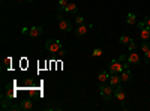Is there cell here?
Masks as SVG:
<instances>
[{
	"label": "cell",
	"mask_w": 150,
	"mask_h": 111,
	"mask_svg": "<svg viewBox=\"0 0 150 111\" xmlns=\"http://www.w3.org/2000/svg\"><path fill=\"white\" fill-rule=\"evenodd\" d=\"M93 26V24L90 23V24H80V26L77 27V29H74V33H75V36H78V38H81V36H84L86 33H87V30H89L90 27Z\"/></svg>",
	"instance_id": "cell-6"
},
{
	"label": "cell",
	"mask_w": 150,
	"mask_h": 111,
	"mask_svg": "<svg viewBox=\"0 0 150 111\" xmlns=\"http://www.w3.org/2000/svg\"><path fill=\"white\" fill-rule=\"evenodd\" d=\"M57 23H59V29L62 32H71L72 30L71 21H68L63 15H62V12H59V14H57Z\"/></svg>",
	"instance_id": "cell-3"
},
{
	"label": "cell",
	"mask_w": 150,
	"mask_h": 111,
	"mask_svg": "<svg viewBox=\"0 0 150 111\" xmlns=\"http://www.w3.org/2000/svg\"><path fill=\"white\" fill-rule=\"evenodd\" d=\"M120 78H122V83H129L132 80V72L129 69H123L120 72Z\"/></svg>",
	"instance_id": "cell-9"
},
{
	"label": "cell",
	"mask_w": 150,
	"mask_h": 111,
	"mask_svg": "<svg viewBox=\"0 0 150 111\" xmlns=\"http://www.w3.org/2000/svg\"><path fill=\"white\" fill-rule=\"evenodd\" d=\"M102 54H104V50H102V48H95L93 53H92L93 57H101Z\"/></svg>",
	"instance_id": "cell-19"
},
{
	"label": "cell",
	"mask_w": 150,
	"mask_h": 111,
	"mask_svg": "<svg viewBox=\"0 0 150 111\" xmlns=\"http://www.w3.org/2000/svg\"><path fill=\"white\" fill-rule=\"evenodd\" d=\"M122 83V78H120V74H111V77H110V84L111 86H119Z\"/></svg>",
	"instance_id": "cell-12"
},
{
	"label": "cell",
	"mask_w": 150,
	"mask_h": 111,
	"mask_svg": "<svg viewBox=\"0 0 150 111\" xmlns=\"http://www.w3.org/2000/svg\"><path fill=\"white\" fill-rule=\"evenodd\" d=\"M5 63H6V65H11V59H9V57L5 60Z\"/></svg>",
	"instance_id": "cell-26"
},
{
	"label": "cell",
	"mask_w": 150,
	"mask_h": 111,
	"mask_svg": "<svg viewBox=\"0 0 150 111\" xmlns=\"http://www.w3.org/2000/svg\"><path fill=\"white\" fill-rule=\"evenodd\" d=\"M128 47H129V53H131V51H135V50H137V42L132 39V41L129 42V45H128Z\"/></svg>",
	"instance_id": "cell-20"
},
{
	"label": "cell",
	"mask_w": 150,
	"mask_h": 111,
	"mask_svg": "<svg viewBox=\"0 0 150 111\" xmlns=\"http://www.w3.org/2000/svg\"><path fill=\"white\" fill-rule=\"evenodd\" d=\"M75 23H77L78 26H80V24H84V17H81V15H77V17H75Z\"/></svg>",
	"instance_id": "cell-21"
},
{
	"label": "cell",
	"mask_w": 150,
	"mask_h": 111,
	"mask_svg": "<svg viewBox=\"0 0 150 111\" xmlns=\"http://www.w3.org/2000/svg\"><path fill=\"white\" fill-rule=\"evenodd\" d=\"M110 77H111L110 72H101L98 75V80H99V83H107V81H110Z\"/></svg>",
	"instance_id": "cell-13"
},
{
	"label": "cell",
	"mask_w": 150,
	"mask_h": 111,
	"mask_svg": "<svg viewBox=\"0 0 150 111\" xmlns=\"http://www.w3.org/2000/svg\"><path fill=\"white\" fill-rule=\"evenodd\" d=\"M137 26H138V29H143V27H146V21L143 20V21H140V23H137Z\"/></svg>",
	"instance_id": "cell-22"
},
{
	"label": "cell",
	"mask_w": 150,
	"mask_h": 111,
	"mask_svg": "<svg viewBox=\"0 0 150 111\" xmlns=\"http://www.w3.org/2000/svg\"><path fill=\"white\" fill-rule=\"evenodd\" d=\"M57 56H60V57H65V56H66V51L63 50V48H62V50L57 53Z\"/></svg>",
	"instance_id": "cell-24"
},
{
	"label": "cell",
	"mask_w": 150,
	"mask_h": 111,
	"mask_svg": "<svg viewBox=\"0 0 150 111\" xmlns=\"http://www.w3.org/2000/svg\"><path fill=\"white\" fill-rule=\"evenodd\" d=\"M144 21H146V26H149V27H150V17H146V18H144Z\"/></svg>",
	"instance_id": "cell-25"
},
{
	"label": "cell",
	"mask_w": 150,
	"mask_h": 111,
	"mask_svg": "<svg viewBox=\"0 0 150 111\" xmlns=\"http://www.w3.org/2000/svg\"><path fill=\"white\" fill-rule=\"evenodd\" d=\"M146 57H144V60H146V63H150V51H147L146 54H144Z\"/></svg>",
	"instance_id": "cell-23"
},
{
	"label": "cell",
	"mask_w": 150,
	"mask_h": 111,
	"mask_svg": "<svg viewBox=\"0 0 150 111\" xmlns=\"http://www.w3.org/2000/svg\"><path fill=\"white\" fill-rule=\"evenodd\" d=\"M126 23L129 24V26H132V24H137V15L134 14V12H129V14L126 15Z\"/></svg>",
	"instance_id": "cell-14"
},
{
	"label": "cell",
	"mask_w": 150,
	"mask_h": 111,
	"mask_svg": "<svg viewBox=\"0 0 150 111\" xmlns=\"http://www.w3.org/2000/svg\"><path fill=\"white\" fill-rule=\"evenodd\" d=\"M140 38H141L143 41H149V39H150V27H149V26H146V27H143V29L140 30Z\"/></svg>",
	"instance_id": "cell-11"
},
{
	"label": "cell",
	"mask_w": 150,
	"mask_h": 111,
	"mask_svg": "<svg viewBox=\"0 0 150 111\" xmlns=\"http://www.w3.org/2000/svg\"><path fill=\"white\" fill-rule=\"evenodd\" d=\"M99 92H101V96L104 101H110L112 96H114V86H105L104 83H101V87H99Z\"/></svg>",
	"instance_id": "cell-1"
},
{
	"label": "cell",
	"mask_w": 150,
	"mask_h": 111,
	"mask_svg": "<svg viewBox=\"0 0 150 111\" xmlns=\"http://www.w3.org/2000/svg\"><path fill=\"white\" fill-rule=\"evenodd\" d=\"M126 60L129 62V63H132V65H138L140 62H141V57H140V54H138V53L131 51V53L126 56Z\"/></svg>",
	"instance_id": "cell-8"
},
{
	"label": "cell",
	"mask_w": 150,
	"mask_h": 111,
	"mask_svg": "<svg viewBox=\"0 0 150 111\" xmlns=\"http://www.w3.org/2000/svg\"><path fill=\"white\" fill-rule=\"evenodd\" d=\"M131 41H132V39L129 38V36H126V35H122L120 38H119V42H120L122 45H129Z\"/></svg>",
	"instance_id": "cell-17"
},
{
	"label": "cell",
	"mask_w": 150,
	"mask_h": 111,
	"mask_svg": "<svg viewBox=\"0 0 150 111\" xmlns=\"http://www.w3.org/2000/svg\"><path fill=\"white\" fill-rule=\"evenodd\" d=\"M26 2H35V0H26Z\"/></svg>",
	"instance_id": "cell-27"
},
{
	"label": "cell",
	"mask_w": 150,
	"mask_h": 111,
	"mask_svg": "<svg viewBox=\"0 0 150 111\" xmlns=\"http://www.w3.org/2000/svg\"><path fill=\"white\" fill-rule=\"evenodd\" d=\"M114 98L119 102H122V104L125 102V99H126V92H125V89L122 87L120 84L114 87Z\"/></svg>",
	"instance_id": "cell-5"
},
{
	"label": "cell",
	"mask_w": 150,
	"mask_h": 111,
	"mask_svg": "<svg viewBox=\"0 0 150 111\" xmlns=\"http://www.w3.org/2000/svg\"><path fill=\"white\" fill-rule=\"evenodd\" d=\"M65 12H68V14H71V15H78V6L75 3H68Z\"/></svg>",
	"instance_id": "cell-10"
},
{
	"label": "cell",
	"mask_w": 150,
	"mask_h": 111,
	"mask_svg": "<svg viewBox=\"0 0 150 111\" xmlns=\"http://www.w3.org/2000/svg\"><path fill=\"white\" fill-rule=\"evenodd\" d=\"M125 69V63H122V62L119 60H112L111 63H110V66H108V72L110 74H120L122 71Z\"/></svg>",
	"instance_id": "cell-4"
},
{
	"label": "cell",
	"mask_w": 150,
	"mask_h": 111,
	"mask_svg": "<svg viewBox=\"0 0 150 111\" xmlns=\"http://www.w3.org/2000/svg\"><path fill=\"white\" fill-rule=\"evenodd\" d=\"M42 33H44V29L41 26H33V27H29L27 36H30V38H39Z\"/></svg>",
	"instance_id": "cell-7"
},
{
	"label": "cell",
	"mask_w": 150,
	"mask_h": 111,
	"mask_svg": "<svg viewBox=\"0 0 150 111\" xmlns=\"http://www.w3.org/2000/svg\"><path fill=\"white\" fill-rule=\"evenodd\" d=\"M68 0H59L57 2V8H59V12H63L65 9H66V6H68Z\"/></svg>",
	"instance_id": "cell-16"
},
{
	"label": "cell",
	"mask_w": 150,
	"mask_h": 111,
	"mask_svg": "<svg viewBox=\"0 0 150 111\" xmlns=\"http://www.w3.org/2000/svg\"><path fill=\"white\" fill-rule=\"evenodd\" d=\"M45 48L50 51V53H54V54H57L62 48V42L60 41H57V39H48L47 42H45Z\"/></svg>",
	"instance_id": "cell-2"
},
{
	"label": "cell",
	"mask_w": 150,
	"mask_h": 111,
	"mask_svg": "<svg viewBox=\"0 0 150 111\" xmlns=\"http://www.w3.org/2000/svg\"><path fill=\"white\" fill-rule=\"evenodd\" d=\"M21 108L23 110H32L33 108V102L30 101V99H26V101H21Z\"/></svg>",
	"instance_id": "cell-15"
},
{
	"label": "cell",
	"mask_w": 150,
	"mask_h": 111,
	"mask_svg": "<svg viewBox=\"0 0 150 111\" xmlns=\"http://www.w3.org/2000/svg\"><path fill=\"white\" fill-rule=\"evenodd\" d=\"M141 51L146 54L147 51H150V42L149 41H144L143 44H141Z\"/></svg>",
	"instance_id": "cell-18"
}]
</instances>
